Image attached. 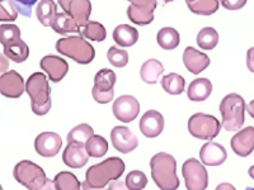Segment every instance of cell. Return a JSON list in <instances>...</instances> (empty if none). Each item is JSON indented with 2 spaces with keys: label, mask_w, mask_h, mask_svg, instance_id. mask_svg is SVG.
Wrapping results in <instances>:
<instances>
[{
  "label": "cell",
  "mask_w": 254,
  "mask_h": 190,
  "mask_svg": "<svg viewBox=\"0 0 254 190\" xmlns=\"http://www.w3.org/2000/svg\"><path fill=\"white\" fill-rule=\"evenodd\" d=\"M183 65L193 75H198L208 67L210 57L193 47H187L183 52Z\"/></svg>",
  "instance_id": "ac0fdd59"
},
{
  "label": "cell",
  "mask_w": 254,
  "mask_h": 190,
  "mask_svg": "<svg viewBox=\"0 0 254 190\" xmlns=\"http://www.w3.org/2000/svg\"><path fill=\"white\" fill-rule=\"evenodd\" d=\"M117 76L111 69L99 70L94 76V87L101 92H110L115 87Z\"/></svg>",
  "instance_id": "d6a6232c"
},
{
  "label": "cell",
  "mask_w": 254,
  "mask_h": 190,
  "mask_svg": "<svg viewBox=\"0 0 254 190\" xmlns=\"http://www.w3.org/2000/svg\"><path fill=\"white\" fill-rule=\"evenodd\" d=\"M163 1H164L165 4H168V3H171V1H174V0H163Z\"/></svg>",
  "instance_id": "db71d44e"
},
{
  "label": "cell",
  "mask_w": 254,
  "mask_h": 190,
  "mask_svg": "<svg viewBox=\"0 0 254 190\" xmlns=\"http://www.w3.org/2000/svg\"><path fill=\"white\" fill-rule=\"evenodd\" d=\"M151 176L160 190H177L179 179L177 176L176 158L167 152H158L150 160Z\"/></svg>",
  "instance_id": "6da1fadb"
},
{
  "label": "cell",
  "mask_w": 254,
  "mask_h": 190,
  "mask_svg": "<svg viewBox=\"0 0 254 190\" xmlns=\"http://www.w3.org/2000/svg\"><path fill=\"white\" fill-rule=\"evenodd\" d=\"M69 14L75 19L79 28H83L89 22L92 14V3L90 0H71Z\"/></svg>",
  "instance_id": "d6986e66"
},
{
  "label": "cell",
  "mask_w": 254,
  "mask_h": 190,
  "mask_svg": "<svg viewBox=\"0 0 254 190\" xmlns=\"http://www.w3.org/2000/svg\"><path fill=\"white\" fill-rule=\"evenodd\" d=\"M247 67L254 74V47L249 48L247 52Z\"/></svg>",
  "instance_id": "f6af8a7d"
},
{
  "label": "cell",
  "mask_w": 254,
  "mask_h": 190,
  "mask_svg": "<svg viewBox=\"0 0 254 190\" xmlns=\"http://www.w3.org/2000/svg\"><path fill=\"white\" fill-rule=\"evenodd\" d=\"M248 174H249V176H251V178L253 179V180H254V166H251V167H249Z\"/></svg>",
  "instance_id": "f5cc1de1"
},
{
  "label": "cell",
  "mask_w": 254,
  "mask_h": 190,
  "mask_svg": "<svg viewBox=\"0 0 254 190\" xmlns=\"http://www.w3.org/2000/svg\"><path fill=\"white\" fill-rule=\"evenodd\" d=\"M247 110H248L249 115L254 119V99L248 104V105H247Z\"/></svg>",
  "instance_id": "f907efd6"
},
{
  "label": "cell",
  "mask_w": 254,
  "mask_h": 190,
  "mask_svg": "<svg viewBox=\"0 0 254 190\" xmlns=\"http://www.w3.org/2000/svg\"><path fill=\"white\" fill-rule=\"evenodd\" d=\"M127 17L133 24H137V26H147L154 20V14L142 12L132 5L127 8Z\"/></svg>",
  "instance_id": "8d00e7d4"
},
{
  "label": "cell",
  "mask_w": 254,
  "mask_h": 190,
  "mask_svg": "<svg viewBox=\"0 0 254 190\" xmlns=\"http://www.w3.org/2000/svg\"><path fill=\"white\" fill-rule=\"evenodd\" d=\"M92 95L93 99H94L97 103L99 104H107L110 101H112L113 96H115V90H110V92H101L99 89H97L95 87H93L92 89Z\"/></svg>",
  "instance_id": "b9f144b4"
},
{
  "label": "cell",
  "mask_w": 254,
  "mask_h": 190,
  "mask_svg": "<svg viewBox=\"0 0 254 190\" xmlns=\"http://www.w3.org/2000/svg\"><path fill=\"white\" fill-rule=\"evenodd\" d=\"M81 190H106L103 188V189H98V188H92L89 184H88L87 182H83L81 183Z\"/></svg>",
  "instance_id": "816d5d0a"
},
{
  "label": "cell",
  "mask_w": 254,
  "mask_h": 190,
  "mask_svg": "<svg viewBox=\"0 0 254 190\" xmlns=\"http://www.w3.org/2000/svg\"><path fill=\"white\" fill-rule=\"evenodd\" d=\"M160 83H162V88L164 89V92L168 94L179 95L185 92V78L176 72H171V74L163 76Z\"/></svg>",
  "instance_id": "4316f807"
},
{
  "label": "cell",
  "mask_w": 254,
  "mask_h": 190,
  "mask_svg": "<svg viewBox=\"0 0 254 190\" xmlns=\"http://www.w3.org/2000/svg\"><path fill=\"white\" fill-rule=\"evenodd\" d=\"M6 56L1 55V57H0V60H1V67H0V71H1V74H5V70L8 69V60H6Z\"/></svg>",
  "instance_id": "681fc988"
},
{
  "label": "cell",
  "mask_w": 254,
  "mask_h": 190,
  "mask_svg": "<svg viewBox=\"0 0 254 190\" xmlns=\"http://www.w3.org/2000/svg\"><path fill=\"white\" fill-rule=\"evenodd\" d=\"M26 92L31 99L32 112L36 115H46L52 107L51 88L44 72H35L26 83Z\"/></svg>",
  "instance_id": "7a4b0ae2"
},
{
  "label": "cell",
  "mask_w": 254,
  "mask_h": 190,
  "mask_svg": "<svg viewBox=\"0 0 254 190\" xmlns=\"http://www.w3.org/2000/svg\"><path fill=\"white\" fill-rule=\"evenodd\" d=\"M70 3H71V0H58V4L61 6V9H63V12L67 13V14H69Z\"/></svg>",
  "instance_id": "7dc6e473"
},
{
  "label": "cell",
  "mask_w": 254,
  "mask_h": 190,
  "mask_svg": "<svg viewBox=\"0 0 254 190\" xmlns=\"http://www.w3.org/2000/svg\"><path fill=\"white\" fill-rule=\"evenodd\" d=\"M246 190H254V188H251V187H248V188H247Z\"/></svg>",
  "instance_id": "9f6ffc18"
},
{
  "label": "cell",
  "mask_w": 254,
  "mask_h": 190,
  "mask_svg": "<svg viewBox=\"0 0 254 190\" xmlns=\"http://www.w3.org/2000/svg\"><path fill=\"white\" fill-rule=\"evenodd\" d=\"M20 35H22V32H20L19 27L15 24H1L0 26V42L3 46L22 40Z\"/></svg>",
  "instance_id": "e575fe53"
},
{
  "label": "cell",
  "mask_w": 254,
  "mask_h": 190,
  "mask_svg": "<svg viewBox=\"0 0 254 190\" xmlns=\"http://www.w3.org/2000/svg\"><path fill=\"white\" fill-rule=\"evenodd\" d=\"M164 72V66L163 63L155 58H150V60L145 61L141 65L140 69V78L142 81L146 84H155L160 79V76Z\"/></svg>",
  "instance_id": "603a6c76"
},
{
  "label": "cell",
  "mask_w": 254,
  "mask_h": 190,
  "mask_svg": "<svg viewBox=\"0 0 254 190\" xmlns=\"http://www.w3.org/2000/svg\"><path fill=\"white\" fill-rule=\"evenodd\" d=\"M231 150L240 157H247L254 150V127H247L239 131L230 141Z\"/></svg>",
  "instance_id": "9a60e30c"
},
{
  "label": "cell",
  "mask_w": 254,
  "mask_h": 190,
  "mask_svg": "<svg viewBox=\"0 0 254 190\" xmlns=\"http://www.w3.org/2000/svg\"><path fill=\"white\" fill-rule=\"evenodd\" d=\"M13 5L17 8L18 13L23 17H31L32 15V6L37 3V0H10Z\"/></svg>",
  "instance_id": "ab89813d"
},
{
  "label": "cell",
  "mask_w": 254,
  "mask_h": 190,
  "mask_svg": "<svg viewBox=\"0 0 254 190\" xmlns=\"http://www.w3.org/2000/svg\"><path fill=\"white\" fill-rule=\"evenodd\" d=\"M18 10L10 0H0V20L1 22H14L18 18Z\"/></svg>",
  "instance_id": "f35d334b"
},
{
  "label": "cell",
  "mask_w": 254,
  "mask_h": 190,
  "mask_svg": "<svg viewBox=\"0 0 254 190\" xmlns=\"http://www.w3.org/2000/svg\"><path fill=\"white\" fill-rule=\"evenodd\" d=\"M199 158L206 166H219L226 161L228 152L225 147L216 142H207L199 150Z\"/></svg>",
  "instance_id": "2e32d148"
},
{
  "label": "cell",
  "mask_w": 254,
  "mask_h": 190,
  "mask_svg": "<svg viewBox=\"0 0 254 190\" xmlns=\"http://www.w3.org/2000/svg\"><path fill=\"white\" fill-rule=\"evenodd\" d=\"M3 53L15 63H22L28 58L29 47L23 40L3 46Z\"/></svg>",
  "instance_id": "cb8c5ba5"
},
{
  "label": "cell",
  "mask_w": 254,
  "mask_h": 190,
  "mask_svg": "<svg viewBox=\"0 0 254 190\" xmlns=\"http://www.w3.org/2000/svg\"><path fill=\"white\" fill-rule=\"evenodd\" d=\"M247 104L242 95L231 93L224 96L220 103L222 127L229 132L239 131L246 122Z\"/></svg>",
  "instance_id": "277c9868"
},
{
  "label": "cell",
  "mask_w": 254,
  "mask_h": 190,
  "mask_svg": "<svg viewBox=\"0 0 254 190\" xmlns=\"http://www.w3.org/2000/svg\"><path fill=\"white\" fill-rule=\"evenodd\" d=\"M26 90L23 78L15 70L1 74L0 76V93L5 98H19Z\"/></svg>",
  "instance_id": "8fae6325"
},
{
  "label": "cell",
  "mask_w": 254,
  "mask_h": 190,
  "mask_svg": "<svg viewBox=\"0 0 254 190\" xmlns=\"http://www.w3.org/2000/svg\"><path fill=\"white\" fill-rule=\"evenodd\" d=\"M125 184L130 190H142L147 185V178L142 171L133 170L127 174Z\"/></svg>",
  "instance_id": "d590c367"
},
{
  "label": "cell",
  "mask_w": 254,
  "mask_h": 190,
  "mask_svg": "<svg viewBox=\"0 0 254 190\" xmlns=\"http://www.w3.org/2000/svg\"><path fill=\"white\" fill-rule=\"evenodd\" d=\"M112 146L121 153H130L139 146V140L130 128L125 126H116L111 131Z\"/></svg>",
  "instance_id": "30bf717a"
},
{
  "label": "cell",
  "mask_w": 254,
  "mask_h": 190,
  "mask_svg": "<svg viewBox=\"0 0 254 190\" xmlns=\"http://www.w3.org/2000/svg\"><path fill=\"white\" fill-rule=\"evenodd\" d=\"M192 1H194V0H186V3H192Z\"/></svg>",
  "instance_id": "11a10c76"
},
{
  "label": "cell",
  "mask_w": 254,
  "mask_h": 190,
  "mask_svg": "<svg viewBox=\"0 0 254 190\" xmlns=\"http://www.w3.org/2000/svg\"><path fill=\"white\" fill-rule=\"evenodd\" d=\"M55 47L60 55L66 56L80 65H88L95 57L94 47L84 40V37L81 36L60 38L56 42Z\"/></svg>",
  "instance_id": "5b68a950"
},
{
  "label": "cell",
  "mask_w": 254,
  "mask_h": 190,
  "mask_svg": "<svg viewBox=\"0 0 254 190\" xmlns=\"http://www.w3.org/2000/svg\"><path fill=\"white\" fill-rule=\"evenodd\" d=\"M107 190H130L126 187V184L122 182H119V180H113V182L110 183Z\"/></svg>",
  "instance_id": "bcb514c9"
},
{
  "label": "cell",
  "mask_w": 254,
  "mask_h": 190,
  "mask_svg": "<svg viewBox=\"0 0 254 190\" xmlns=\"http://www.w3.org/2000/svg\"><path fill=\"white\" fill-rule=\"evenodd\" d=\"M28 190H56L55 182H52L51 179L44 176V178L38 179Z\"/></svg>",
  "instance_id": "7bdbcfd3"
},
{
  "label": "cell",
  "mask_w": 254,
  "mask_h": 190,
  "mask_svg": "<svg viewBox=\"0 0 254 190\" xmlns=\"http://www.w3.org/2000/svg\"><path fill=\"white\" fill-rule=\"evenodd\" d=\"M81 37L87 38V40L94 41V42H102L107 37V31L104 28L103 24L95 20H89L83 28H80Z\"/></svg>",
  "instance_id": "83f0119b"
},
{
  "label": "cell",
  "mask_w": 254,
  "mask_h": 190,
  "mask_svg": "<svg viewBox=\"0 0 254 190\" xmlns=\"http://www.w3.org/2000/svg\"><path fill=\"white\" fill-rule=\"evenodd\" d=\"M156 41L158 45L162 47L163 49H174L179 46L181 44V36H179L178 31L172 27H164L158 32L156 36Z\"/></svg>",
  "instance_id": "484cf974"
},
{
  "label": "cell",
  "mask_w": 254,
  "mask_h": 190,
  "mask_svg": "<svg viewBox=\"0 0 254 190\" xmlns=\"http://www.w3.org/2000/svg\"><path fill=\"white\" fill-rule=\"evenodd\" d=\"M56 190H80L81 184L75 175L70 171H61L54 179Z\"/></svg>",
  "instance_id": "1f68e13d"
},
{
  "label": "cell",
  "mask_w": 254,
  "mask_h": 190,
  "mask_svg": "<svg viewBox=\"0 0 254 190\" xmlns=\"http://www.w3.org/2000/svg\"><path fill=\"white\" fill-rule=\"evenodd\" d=\"M94 136L92 126L87 123H81L79 126L74 127L69 133H67V143H81L85 144L88 140Z\"/></svg>",
  "instance_id": "f546056e"
},
{
  "label": "cell",
  "mask_w": 254,
  "mask_h": 190,
  "mask_svg": "<svg viewBox=\"0 0 254 190\" xmlns=\"http://www.w3.org/2000/svg\"><path fill=\"white\" fill-rule=\"evenodd\" d=\"M13 176L20 185L29 189L38 179L46 176V174H45L44 169L35 162L29 161V160H22L13 169Z\"/></svg>",
  "instance_id": "ba28073f"
},
{
  "label": "cell",
  "mask_w": 254,
  "mask_h": 190,
  "mask_svg": "<svg viewBox=\"0 0 254 190\" xmlns=\"http://www.w3.org/2000/svg\"><path fill=\"white\" fill-rule=\"evenodd\" d=\"M107 58L111 65H113L115 67H120V69L125 67L128 63V53H127V51L116 46L111 47L108 49Z\"/></svg>",
  "instance_id": "74e56055"
},
{
  "label": "cell",
  "mask_w": 254,
  "mask_h": 190,
  "mask_svg": "<svg viewBox=\"0 0 254 190\" xmlns=\"http://www.w3.org/2000/svg\"><path fill=\"white\" fill-rule=\"evenodd\" d=\"M36 14L40 23L44 27H51L52 20L58 14V4L54 0H41L37 4Z\"/></svg>",
  "instance_id": "d4e9b609"
},
{
  "label": "cell",
  "mask_w": 254,
  "mask_h": 190,
  "mask_svg": "<svg viewBox=\"0 0 254 190\" xmlns=\"http://www.w3.org/2000/svg\"><path fill=\"white\" fill-rule=\"evenodd\" d=\"M113 114L119 121L130 123L137 118L140 113L139 100L132 95H121L113 103Z\"/></svg>",
  "instance_id": "9c48e42d"
},
{
  "label": "cell",
  "mask_w": 254,
  "mask_h": 190,
  "mask_svg": "<svg viewBox=\"0 0 254 190\" xmlns=\"http://www.w3.org/2000/svg\"><path fill=\"white\" fill-rule=\"evenodd\" d=\"M41 69L47 74L52 83H59L69 71V65L63 57L56 55H46L41 58Z\"/></svg>",
  "instance_id": "4fadbf2b"
},
{
  "label": "cell",
  "mask_w": 254,
  "mask_h": 190,
  "mask_svg": "<svg viewBox=\"0 0 254 190\" xmlns=\"http://www.w3.org/2000/svg\"><path fill=\"white\" fill-rule=\"evenodd\" d=\"M221 127L216 117L205 113H196L188 119V131L198 140H214L219 136Z\"/></svg>",
  "instance_id": "8992f818"
},
{
  "label": "cell",
  "mask_w": 254,
  "mask_h": 190,
  "mask_svg": "<svg viewBox=\"0 0 254 190\" xmlns=\"http://www.w3.org/2000/svg\"><path fill=\"white\" fill-rule=\"evenodd\" d=\"M113 40L120 47H132L139 41V32L128 24H120L113 29Z\"/></svg>",
  "instance_id": "ffe728a7"
},
{
  "label": "cell",
  "mask_w": 254,
  "mask_h": 190,
  "mask_svg": "<svg viewBox=\"0 0 254 190\" xmlns=\"http://www.w3.org/2000/svg\"><path fill=\"white\" fill-rule=\"evenodd\" d=\"M248 0H220L221 5L228 10H239L246 5Z\"/></svg>",
  "instance_id": "ee69618b"
},
{
  "label": "cell",
  "mask_w": 254,
  "mask_h": 190,
  "mask_svg": "<svg viewBox=\"0 0 254 190\" xmlns=\"http://www.w3.org/2000/svg\"><path fill=\"white\" fill-rule=\"evenodd\" d=\"M125 162L120 157L106 158L104 161L90 166L85 174V182L92 188L103 189L113 180H119L125 173Z\"/></svg>",
  "instance_id": "3957f363"
},
{
  "label": "cell",
  "mask_w": 254,
  "mask_h": 190,
  "mask_svg": "<svg viewBox=\"0 0 254 190\" xmlns=\"http://www.w3.org/2000/svg\"><path fill=\"white\" fill-rule=\"evenodd\" d=\"M215 190H237V189L234 188V185L229 184V183H221V184L217 185Z\"/></svg>",
  "instance_id": "c3c4849f"
},
{
  "label": "cell",
  "mask_w": 254,
  "mask_h": 190,
  "mask_svg": "<svg viewBox=\"0 0 254 190\" xmlns=\"http://www.w3.org/2000/svg\"><path fill=\"white\" fill-rule=\"evenodd\" d=\"M85 148L90 157H102L107 153L108 151V142L107 140L99 135L92 136L85 143Z\"/></svg>",
  "instance_id": "4dcf8cb0"
},
{
  "label": "cell",
  "mask_w": 254,
  "mask_h": 190,
  "mask_svg": "<svg viewBox=\"0 0 254 190\" xmlns=\"http://www.w3.org/2000/svg\"><path fill=\"white\" fill-rule=\"evenodd\" d=\"M212 93V84L208 79L198 78L194 79L188 87V99L192 101H203L208 98Z\"/></svg>",
  "instance_id": "44dd1931"
},
{
  "label": "cell",
  "mask_w": 254,
  "mask_h": 190,
  "mask_svg": "<svg viewBox=\"0 0 254 190\" xmlns=\"http://www.w3.org/2000/svg\"><path fill=\"white\" fill-rule=\"evenodd\" d=\"M182 175L187 190H205L208 187L207 170L196 158H188L183 162Z\"/></svg>",
  "instance_id": "52a82bcc"
},
{
  "label": "cell",
  "mask_w": 254,
  "mask_h": 190,
  "mask_svg": "<svg viewBox=\"0 0 254 190\" xmlns=\"http://www.w3.org/2000/svg\"><path fill=\"white\" fill-rule=\"evenodd\" d=\"M188 9L193 14L211 15L219 10V0H194L188 3Z\"/></svg>",
  "instance_id": "836d02e7"
},
{
  "label": "cell",
  "mask_w": 254,
  "mask_h": 190,
  "mask_svg": "<svg viewBox=\"0 0 254 190\" xmlns=\"http://www.w3.org/2000/svg\"><path fill=\"white\" fill-rule=\"evenodd\" d=\"M52 29L59 35H69V33H80V28L76 24L75 19L67 13H58L52 20Z\"/></svg>",
  "instance_id": "7402d4cb"
},
{
  "label": "cell",
  "mask_w": 254,
  "mask_h": 190,
  "mask_svg": "<svg viewBox=\"0 0 254 190\" xmlns=\"http://www.w3.org/2000/svg\"><path fill=\"white\" fill-rule=\"evenodd\" d=\"M140 132L147 139H155L164 130V117L158 110H147L140 119Z\"/></svg>",
  "instance_id": "5bb4252c"
},
{
  "label": "cell",
  "mask_w": 254,
  "mask_h": 190,
  "mask_svg": "<svg viewBox=\"0 0 254 190\" xmlns=\"http://www.w3.org/2000/svg\"><path fill=\"white\" fill-rule=\"evenodd\" d=\"M63 146V140L55 132H42L36 137V152L42 157H54L58 155Z\"/></svg>",
  "instance_id": "7c38bea8"
},
{
  "label": "cell",
  "mask_w": 254,
  "mask_h": 190,
  "mask_svg": "<svg viewBox=\"0 0 254 190\" xmlns=\"http://www.w3.org/2000/svg\"><path fill=\"white\" fill-rule=\"evenodd\" d=\"M128 1H130V5L150 14H154V10L158 5V0H128Z\"/></svg>",
  "instance_id": "60d3db41"
},
{
  "label": "cell",
  "mask_w": 254,
  "mask_h": 190,
  "mask_svg": "<svg viewBox=\"0 0 254 190\" xmlns=\"http://www.w3.org/2000/svg\"><path fill=\"white\" fill-rule=\"evenodd\" d=\"M89 157L85 144L81 143H67L63 153L64 164L71 169H80L85 166Z\"/></svg>",
  "instance_id": "e0dca14e"
},
{
  "label": "cell",
  "mask_w": 254,
  "mask_h": 190,
  "mask_svg": "<svg viewBox=\"0 0 254 190\" xmlns=\"http://www.w3.org/2000/svg\"><path fill=\"white\" fill-rule=\"evenodd\" d=\"M219 44V33L212 27H205L198 32L197 35V45L199 48L205 49V51H210L214 49Z\"/></svg>",
  "instance_id": "f1b7e54d"
}]
</instances>
